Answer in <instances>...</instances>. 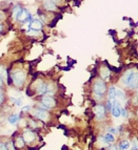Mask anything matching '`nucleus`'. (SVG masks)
Here are the masks:
<instances>
[{"instance_id": "f257e3e1", "label": "nucleus", "mask_w": 138, "mask_h": 150, "mask_svg": "<svg viewBox=\"0 0 138 150\" xmlns=\"http://www.w3.org/2000/svg\"><path fill=\"white\" fill-rule=\"evenodd\" d=\"M137 71L134 69H130L127 70L126 73H124L121 82H122V84L124 86L134 90L137 88Z\"/></svg>"}, {"instance_id": "f03ea898", "label": "nucleus", "mask_w": 138, "mask_h": 150, "mask_svg": "<svg viewBox=\"0 0 138 150\" xmlns=\"http://www.w3.org/2000/svg\"><path fill=\"white\" fill-rule=\"evenodd\" d=\"M93 91H94V95H95L98 99H100V98H102L103 96L106 95L107 85H106V83H104V81H102V80L96 81L93 85Z\"/></svg>"}, {"instance_id": "7ed1b4c3", "label": "nucleus", "mask_w": 138, "mask_h": 150, "mask_svg": "<svg viewBox=\"0 0 138 150\" xmlns=\"http://www.w3.org/2000/svg\"><path fill=\"white\" fill-rule=\"evenodd\" d=\"M25 78H26V75H25L24 71H22V70H17V71H15V73L12 75L13 84H14L16 87H21L25 82Z\"/></svg>"}, {"instance_id": "20e7f679", "label": "nucleus", "mask_w": 138, "mask_h": 150, "mask_svg": "<svg viewBox=\"0 0 138 150\" xmlns=\"http://www.w3.org/2000/svg\"><path fill=\"white\" fill-rule=\"evenodd\" d=\"M32 115L33 117H35L37 118L38 120H41V121H48L49 118H50V115H49L48 110H44V109H40V108H36L32 111Z\"/></svg>"}, {"instance_id": "39448f33", "label": "nucleus", "mask_w": 138, "mask_h": 150, "mask_svg": "<svg viewBox=\"0 0 138 150\" xmlns=\"http://www.w3.org/2000/svg\"><path fill=\"white\" fill-rule=\"evenodd\" d=\"M94 113H95V117L97 120H104L106 119V115H107V110L106 107L103 105H100V104H98L94 107Z\"/></svg>"}, {"instance_id": "423d86ee", "label": "nucleus", "mask_w": 138, "mask_h": 150, "mask_svg": "<svg viewBox=\"0 0 138 150\" xmlns=\"http://www.w3.org/2000/svg\"><path fill=\"white\" fill-rule=\"evenodd\" d=\"M41 103H42L48 109L54 108L56 106V104H57L55 99H54L53 97H50V96H43L42 99H41Z\"/></svg>"}, {"instance_id": "0eeeda50", "label": "nucleus", "mask_w": 138, "mask_h": 150, "mask_svg": "<svg viewBox=\"0 0 138 150\" xmlns=\"http://www.w3.org/2000/svg\"><path fill=\"white\" fill-rule=\"evenodd\" d=\"M22 139L24 141V143H33L36 139V132L33 130H25L22 133Z\"/></svg>"}, {"instance_id": "6e6552de", "label": "nucleus", "mask_w": 138, "mask_h": 150, "mask_svg": "<svg viewBox=\"0 0 138 150\" xmlns=\"http://www.w3.org/2000/svg\"><path fill=\"white\" fill-rule=\"evenodd\" d=\"M35 90L38 95H45V93H46V84L43 81L38 80L37 84H36Z\"/></svg>"}, {"instance_id": "1a4fd4ad", "label": "nucleus", "mask_w": 138, "mask_h": 150, "mask_svg": "<svg viewBox=\"0 0 138 150\" xmlns=\"http://www.w3.org/2000/svg\"><path fill=\"white\" fill-rule=\"evenodd\" d=\"M99 75H100V78L102 79V81H108L109 79H110L111 77V71L110 69H109L108 67H106V66H103V67L100 68V70H99Z\"/></svg>"}, {"instance_id": "9d476101", "label": "nucleus", "mask_w": 138, "mask_h": 150, "mask_svg": "<svg viewBox=\"0 0 138 150\" xmlns=\"http://www.w3.org/2000/svg\"><path fill=\"white\" fill-rule=\"evenodd\" d=\"M30 19H31V15L30 13H29V11L25 10V8H22V11L20 12L19 16H18V20L21 21V22H26Z\"/></svg>"}, {"instance_id": "9b49d317", "label": "nucleus", "mask_w": 138, "mask_h": 150, "mask_svg": "<svg viewBox=\"0 0 138 150\" xmlns=\"http://www.w3.org/2000/svg\"><path fill=\"white\" fill-rule=\"evenodd\" d=\"M43 8L46 11H50V12H55L57 10V6L52 0H45L44 3H43Z\"/></svg>"}, {"instance_id": "f8f14e48", "label": "nucleus", "mask_w": 138, "mask_h": 150, "mask_svg": "<svg viewBox=\"0 0 138 150\" xmlns=\"http://www.w3.org/2000/svg\"><path fill=\"white\" fill-rule=\"evenodd\" d=\"M42 25L43 24L40 20H33V21H31L30 28H31V30H34L39 32V30L42 28Z\"/></svg>"}, {"instance_id": "ddd939ff", "label": "nucleus", "mask_w": 138, "mask_h": 150, "mask_svg": "<svg viewBox=\"0 0 138 150\" xmlns=\"http://www.w3.org/2000/svg\"><path fill=\"white\" fill-rule=\"evenodd\" d=\"M20 115L19 113H14V115H10L9 117V123L10 124H12V125H15V124H17L19 121H20Z\"/></svg>"}, {"instance_id": "4468645a", "label": "nucleus", "mask_w": 138, "mask_h": 150, "mask_svg": "<svg viewBox=\"0 0 138 150\" xmlns=\"http://www.w3.org/2000/svg\"><path fill=\"white\" fill-rule=\"evenodd\" d=\"M115 99L117 100H124L126 99V93L120 88L115 87Z\"/></svg>"}, {"instance_id": "2eb2a0df", "label": "nucleus", "mask_w": 138, "mask_h": 150, "mask_svg": "<svg viewBox=\"0 0 138 150\" xmlns=\"http://www.w3.org/2000/svg\"><path fill=\"white\" fill-rule=\"evenodd\" d=\"M22 11V8H21V5H16L15 8H13V12H12V17L14 19H18V16L20 14V12Z\"/></svg>"}, {"instance_id": "dca6fc26", "label": "nucleus", "mask_w": 138, "mask_h": 150, "mask_svg": "<svg viewBox=\"0 0 138 150\" xmlns=\"http://www.w3.org/2000/svg\"><path fill=\"white\" fill-rule=\"evenodd\" d=\"M102 140H103V142H104V143H113L114 141H115V138H114V135L112 134V133L108 132V133H106V134L103 135Z\"/></svg>"}, {"instance_id": "f3484780", "label": "nucleus", "mask_w": 138, "mask_h": 150, "mask_svg": "<svg viewBox=\"0 0 138 150\" xmlns=\"http://www.w3.org/2000/svg\"><path fill=\"white\" fill-rule=\"evenodd\" d=\"M130 142H129L128 140H124V141H121L120 143H119V147H118V149L120 150H128L129 148H130Z\"/></svg>"}, {"instance_id": "a211bd4d", "label": "nucleus", "mask_w": 138, "mask_h": 150, "mask_svg": "<svg viewBox=\"0 0 138 150\" xmlns=\"http://www.w3.org/2000/svg\"><path fill=\"white\" fill-rule=\"evenodd\" d=\"M14 144H15V147H17V148H23L25 145V143H24V141H23L22 137H18V138L16 139V141H15Z\"/></svg>"}, {"instance_id": "6ab92c4d", "label": "nucleus", "mask_w": 138, "mask_h": 150, "mask_svg": "<svg viewBox=\"0 0 138 150\" xmlns=\"http://www.w3.org/2000/svg\"><path fill=\"white\" fill-rule=\"evenodd\" d=\"M6 77H8V71H6L5 67H3V66H0V78L3 80V79H5Z\"/></svg>"}, {"instance_id": "aec40b11", "label": "nucleus", "mask_w": 138, "mask_h": 150, "mask_svg": "<svg viewBox=\"0 0 138 150\" xmlns=\"http://www.w3.org/2000/svg\"><path fill=\"white\" fill-rule=\"evenodd\" d=\"M11 100L13 101V102L15 103L17 106H20L22 105V100H21L20 98H14V97H11Z\"/></svg>"}, {"instance_id": "412c9836", "label": "nucleus", "mask_w": 138, "mask_h": 150, "mask_svg": "<svg viewBox=\"0 0 138 150\" xmlns=\"http://www.w3.org/2000/svg\"><path fill=\"white\" fill-rule=\"evenodd\" d=\"M109 99H115V87H111L109 89Z\"/></svg>"}, {"instance_id": "4be33fe9", "label": "nucleus", "mask_w": 138, "mask_h": 150, "mask_svg": "<svg viewBox=\"0 0 138 150\" xmlns=\"http://www.w3.org/2000/svg\"><path fill=\"white\" fill-rule=\"evenodd\" d=\"M5 145H6V149L8 150H16L14 142H9L8 144H5Z\"/></svg>"}, {"instance_id": "5701e85b", "label": "nucleus", "mask_w": 138, "mask_h": 150, "mask_svg": "<svg viewBox=\"0 0 138 150\" xmlns=\"http://www.w3.org/2000/svg\"><path fill=\"white\" fill-rule=\"evenodd\" d=\"M4 102V93L1 89H0V104H2Z\"/></svg>"}, {"instance_id": "b1692460", "label": "nucleus", "mask_w": 138, "mask_h": 150, "mask_svg": "<svg viewBox=\"0 0 138 150\" xmlns=\"http://www.w3.org/2000/svg\"><path fill=\"white\" fill-rule=\"evenodd\" d=\"M31 105H26V106H23L22 107V112H28V111H30L31 109Z\"/></svg>"}, {"instance_id": "393cba45", "label": "nucleus", "mask_w": 138, "mask_h": 150, "mask_svg": "<svg viewBox=\"0 0 138 150\" xmlns=\"http://www.w3.org/2000/svg\"><path fill=\"white\" fill-rule=\"evenodd\" d=\"M0 150H8L6 149V145H5V143L0 142Z\"/></svg>"}, {"instance_id": "a878e982", "label": "nucleus", "mask_w": 138, "mask_h": 150, "mask_svg": "<svg viewBox=\"0 0 138 150\" xmlns=\"http://www.w3.org/2000/svg\"><path fill=\"white\" fill-rule=\"evenodd\" d=\"M28 34H29V35H34V36H36L38 34V32H37V30H30L28 32Z\"/></svg>"}, {"instance_id": "bb28decb", "label": "nucleus", "mask_w": 138, "mask_h": 150, "mask_svg": "<svg viewBox=\"0 0 138 150\" xmlns=\"http://www.w3.org/2000/svg\"><path fill=\"white\" fill-rule=\"evenodd\" d=\"M109 150H119V149H118L117 146H115V145H111L110 147H109Z\"/></svg>"}, {"instance_id": "cd10ccee", "label": "nucleus", "mask_w": 138, "mask_h": 150, "mask_svg": "<svg viewBox=\"0 0 138 150\" xmlns=\"http://www.w3.org/2000/svg\"><path fill=\"white\" fill-rule=\"evenodd\" d=\"M5 17V14L2 12V11H0V20H2V19H4Z\"/></svg>"}, {"instance_id": "c85d7f7f", "label": "nucleus", "mask_w": 138, "mask_h": 150, "mask_svg": "<svg viewBox=\"0 0 138 150\" xmlns=\"http://www.w3.org/2000/svg\"><path fill=\"white\" fill-rule=\"evenodd\" d=\"M2 87H3V80L0 78V89H1Z\"/></svg>"}, {"instance_id": "c756f323", "label": "nucleus", "mask_w": 138, "mask_h": 150, "mask_svg": "<svg viewBox=\"0 0 138 150\" xmlns=\"http://www.w3.org/2000/svg\"><path fill=\"white\" fill-rule=\"evenodd\" d=\"M2 30H3V25H2V23L0 22V34L2 33Z\"/></svg>"}]
</instances>
